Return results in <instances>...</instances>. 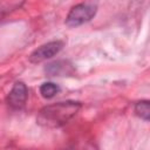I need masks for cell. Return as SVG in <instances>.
<instances>
[{
  "label": "cell",
  "mask_w": 150,
  "mask_h": 150,
  "mask_svg": "<svg viewBox=\"0 0 150 150\" xmlns=\"http://www.w3.org/2000/svg\"><path fill=\"white\" fill-rule=\"evenodd\" d=\"M79 101H62L43 107L38 115V123L46 128H60L76 116L81 109Z\"/></svg>",
  "instance_id": "obj_1"
},
{
  "label": "cell",
  "mask_w": 150,
  "mask_h": 150,
  "mask_svg": "<svg viewBox=\"0 0 150 150\" xmlns=\"http://www.w3.org/2000/svg\"><path fill=\"white\" fill-rule=\"evenodd\" d=\"M97 12V7L91 4H79L71 7L67 18L66 25L68 27H77L90 21Z\"/></svg>",
  "instance_id": "obj_2"
},
{
  "label": "cell",
  "mask_w": 150,
  "mask_h": 150,
  "mask_svg": "<svg viewBox=\"0 0 150 150\" xmlns=\"http://www.w3.org/2000/svg\"><path fill=\"white\" fill-rule=\"evenodd\" d=\"M62 47H63V42L60 40L47 42V43L40 46L39 48H36L29 55V61L33 63H39L45 60H48V59L55 56L56 54H59L60 50L62 49Z\"/></svg>",
  "instance_id": "obj_3"
},
{
  "label": "cell",
  "mask_w": 150,
  "mask_h": 150,
  "mask_svg": "<svg viewBox=\"0 0 150 150\" xmlns=\"http://www.w3.org/2000/svg\"><path fill=\"white\" fill-rule=\"evenodd\" d=\"M27 97H28L27 86L23 82L18 81L13 84V87L7 96V103L11 108L18 110V109L23 108V105L27 101Z\"/></svg>",
  "instance_id": "obj_4"
},
{
  "label": "cell",
  "mask_w": 150,
  "mask_h": 150,
  "mask_svg": "<svg viewBox=\"0 0 150 150\" xmlns=\"http://www.w3.org/2000/svg\"><path fill=\"white\" fill-rule=\"evenodd\" d=\"M45 73L48 76H63L66 74L73 73V67L68 61H54L45 67Z\"/></svg>",
  "instance_id": "obj_5"
},
{
  "label": "cell",
  "mask_w": 150,
  "mask_h": 150,
  "mask_svg": "<svg viewBox=\"0 0 150 150\" xmlns=\"http://www.w3.org/2000/svg\"><path fill=\"white\" fill-rule=\"evenodd\" d=\"M60 87L54 82H45L40 86V94L43 98H52L59 94Z\"/></svg>",
  "instance_id": "obj_6"
},
{
  "label": "cell",
  "mask_w": 150,
  "mask_h": 150,
  "mask_svg": "<svg viewBox=\"0 0 150 150\" xmlns=\"http://www.w3.org/2000/svg\"><path fill=\"white\" fill-rule=\"evenodd\" d=\"M135 114L141 117L144 121H149V116H150V103L148 100H143V101H138L135 104Z\"/></svg>",
  "instance_id": "obj_7"
}]
</instances>
